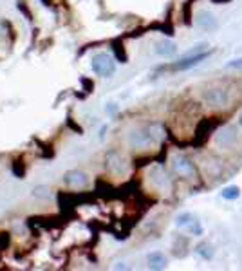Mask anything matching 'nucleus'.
Wrapping results in <instances>:
<instances>
[{"mask_svg": "<svg viewBox=\"0 0 242 271\" xmlns=\"http://www.w3.org/2000/svg\"><path fill=\"white\" fill-rule=\"evenodd\" d=\"M190 223H192V215L190 214H181L179 217H177V221H176V224H177V226H181V228H183V226H188Z\"/></svg>", "mask_w": 242, "mask_h": 271, "instance_id": "4468645a", "label": "nucleus"}, {"mask_svg": "<svg viewBox=\"0 0 242 271\" xmlns=\"http://www.w3.org/2000/svg\"><path fill=\"white\" fill-rule=\"evenodd\" d=\"M24 170H25V167H24V163L20 161V159L13 163V174L18 177V179H24Z\"/></svg>", "mask_w": 242, "mask_h": 271, "instance_id": "ddd939ff", "label": "nucleus"}, {"mask_svg": "<svg viewBox=\"0 0 242 271\" xmlns=\"http://www.w3.org/2000/svg\"><path fill=\"white\" fill-rule=\"evenodd\" d=\"M154 129H156V125H150L147 129L136 130V132L130 134V143H132V147L147 148V147H150V145H154V143L159 139V136H161L159 132L157 134L154 132Z\"/></svg>", "mask_w": 242, "mask_h": 271, "instance_id": "f03ea898", "label": "nucleus"}, {"mask_svg": "<svg viewBox=\"0 0 242 271\" xmlns=\"http://www.w3.org/2000/svg\"><path fill=\"white\" fill-rule=\"evenodd\" d=\"M174 170L179 174V176L183 177H192L195 176V167L194 163L188 159V157L185 156H177L176 159H174Z\"/></svg>", "mask_w": 242, "mask_h": 271, "instance_id": "39448f33", "label": "nucleus"}, {"mask_svg": "<svg viewBox=\"0 0 242 271\" xmlns=\"http://www.w3.org/2000/svg\"><path fill=\"white\" fill-rule=\"evenodd\" d=\"M156 52L161 54V56H172V54H176V45L168 42V40H165V42H159L156 45Z\"/></svg>", "mask_w": 242, "mask_h": 271, "instance_id": "9d476101", "label": "nucleus"}, {"mask_svg": "<svg viewBox=\"0 0 242 271\" xmlns=\"http://www.w3.org/2000/svg\"><path fill=\"white\" fill-rule=\"evenodd\" d=\"M166 266V259L161 253H150L148 255V268L150 270H165Z\"/></svg>", "mask_w": 242, "mask_h": 271, "instance_id": "1a4fd4ad", "label": "nucleus"}, {"mask_svg": "<svg viewBox=\"0 0 242 271\" xmlns=\"http://www.w3.org/2000/svg\"><path fill=\"white\" fill-rule=\"evenodd\" d=\"M195 253H197L199 257H203L204 261H208V259L214 257V248L210 246V244L203 243V244H199V246L195 248Z\"/></svg>", "mask_w": 242, "mask_h": 271, "instance_id": "9b49d317", "label": "nucleus"}, {"mask_svg": "<svg viewBox=\"0 0 242 271\" xmlns=\"http://www.w3.org/2000/svg\"><path fill=\"white\" fill-rule=\"evenodd\" d=\"M63 181H65V185L71 186V188H81V186L87 185L89 177H87L85 172H81V170H69L65 176H63Z\"/></svg>", "mask_w": 242, "mask_h": 271, "instance_id": "423d86ee", "label": "nucleus"}, {"mask_svg": "<svg viewBox=\"0 0 242 271\" xmlns=\"http://www.w3.org/2000/svg\"><path fill=\"white\" fill-rule=\"evenodd\" d=\"M235 139H237V134H235L233 127H224L217 134V145H221V147H232L233 143H235Z\"/></svg>", "mask_w": 242, "mask_h": 271, "instance_id": "0eeeda50", "label": "nucleus"}, {"mask_svg": "<svg viewBox=\"0 0 242 271\" xmlns=\"http://www.w3.org/2000/svg\"><path fill=\"white\" fill-rule=\"evenodd\" d=\"M221 195H223V199L233 201V199H237L239 195H241V190H239L237 186H228V188H224V190L221 192Z\"/></svg>", "mask_w": 242, "mask_h": 271, "instance_id": "f8f14e48", "label": "nucleus"}, {"mask_svg": "<svg viewBox=\"0 0 242 271\" xmlns=\"http://www.w3.org/2000/svg\"><path fill=\"white\" fill-rule=\"evenodd\" d=\"M228 67H242V58H239V60H233V62H230Z\"/></svg>", "mask_w": 242, "mask_h": 271, "instance_id": "2eb2a0df", "label": "nucleus"}, {"mask_svg": "<svg viewBox=\"0 0 242 271\" xmlns=\"http://www.w3.org/2000/svg\"><path fill=\"white\" fill-rule=\"evenodd\" d=\"M208 54H210V51L208 52H199V54H194V56H186V58H183V60H179V62L174 63L170 69L172 71H186V69H192V67L199 65L203 60H206Z\"/></svg>", "mask_w": 242, "mask_h": 271, "instance_id": "20e7f679", "label": "nucleus"}, {"mask_svg": "<svg viewBox=\"0 0 242 271\" xmlns=\"http://www.w3.org/2000/svg\"><path fill=\"white\" fill-rule=\"evenodd\" d=\"M239 125H241V127H242V114L239 116Z\"/></svg>", "mask_w": 242, "mask_h": 271, "instance_id": "dca6fc26", "label": "nucleus"}, {"mask_svg": "<svg viewBox=\"0 0 242 271\" xmlns=\"http://www.w3.org/2000/svg\"><path fill=\"white\" fill-rule=\"evenodd\" d=\"M90 65H92V71L101 78H110L116 71L114 58L110 56V54H107V52H98V54H94Z\"/></svg>", "mask_w": 242, "mask_h": 271, "instance_id": "f257e3e1", "label": "nucleus"}, {"mask_svg": "<svg viewBox=\"0 0 242 271\" xmlns=\"http://www.w3.org/2000/svg\"><path fill=\"white\" fill-rule=\"evenodd\" d=\"M107 168H109L110 172H114V174H121V172L125 170L123 157L116 152H110L109 156H107Z\"/></svg>", "mask_w": 242, "mask_h": 271, "instance_id": "6e6552de", "label": "nucleus"}, {"mask_svg": "<svg viewBox=\"0 0 242 271\" xmlns=\"http://www.w3.org/2000/svg\"><path fill=\"white\" fill-rule=\"evenodd\" d=\"M230 101L228 90L224 89H210L204 92V103L208 107H214V109H221V107H226Z\"/></svg>", "mask_w": 242, "mask_h": 271, "instance_id": "7ed1b4c3", "label": "nucleus"}]
</instances>
